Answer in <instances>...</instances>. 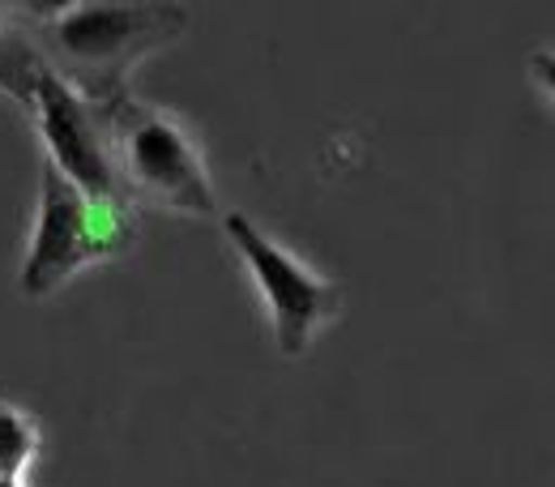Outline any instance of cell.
Segmentation results:
<instances>
[{"label":"cell","instance_id":"obj_1","mask_svg":"<svg viewBox=\"0 0 555 487\" xmlns=\"http://www.w3.org/2000/svg\"><path fill=\"white\" fill-rule=\"evenodd\" d=\"M26 13H35L22 26L43 65L90 103L125 94L133 65L189 30V9L145 0H69L56 9L35 4Z\"/></svg>","mask_w":555,"mask_h":487},{"label":"cell","instance_id":"obj_2","mask_svg":"<svg viewBox=\"0 0 555 487\" xmlns=\"http://www.w3.org/2000/svg\"><path fill=\"white\" fill-rule=\"evenodd\" d=\"M99 112L112 145L116 180L133 206L145 202V206L176 209L193 218L218 214L206 154L180 116L145 99H133L129 90L99 103Z\"/></svg>","mask_w":555,"mask_h":487},{"label":"cell","instance_id":"obj_3","mask_svg":"<svg viewBox=\"0 0 555 487\" xmlns=\"http://www.w3.org/2000/svg\"><path fill=\"white\" fill-rule=\"evenodd\" d=\"M133 240H138V206L129 197L86 193L43 163L39 209H35L17 286L26 299H43L77 279L81 270L125 257Z\"/></svg>","mask_w":555,"mask_h":487},{"label":"cell","instance_id":"obj_4","mask_svg":"<svg viewBox=\"0 0 555 487\" xmlns=\"http://www.w3.org/2000/svg\"><path fill=\"white\" fill-rule=\"evenodd\" d=\"M222 231L235 244L240 261L248 266V274H253L261 299H266L278 355L299 359L312 347V338L343 312V286L325 279V274H317L308 261H299L291 248H282L270 231H261L240 209L222 214Z\"/></svg>","mask_w":555,"mask_h":487},{"label":"cell","instance_id":"obj_5","mask_svg":"<svg viewBox=\"0 0 555 487\" xmlns=\"http://www.w3.org/2000/svg\"><path fill=\"white\" fill-rule=\"evenodd\" d=\"M26 112L35 120V133L43 141V150H48V167H56L65 180H73L86 193L125 197V189L116 180V163H112V145H107L99 103L81 99L73 86H65L48 69L39 77Z\"/></svg>","mask_w":555,"mask_h":487},{"label":"cell","instance_id":"obj_6","mask_svg":"<svg viewBox=\"0 0 555 487\" xmlns=\"http://www.w3.org/2000/svg\"><path fill=\"white\" fill-rule=\"evenodd\" d=\"M43 73H48V65H43L39 48L30 43L26 26L0 13V94H9L13 103L30 107L35 86H39Z\"/></svg>","mask_w":555,"mask_h":487},{"label":"cell","instance_id":"obj_7","mask_svg":"<svg viewBox=\"0 0 555 487\" xmlns=\"http://www.w3.org/2000/svg\"><path fill=\"white\" fill-rule=\"evenodd\" d=\"M43 449V427L26 407L0 398V475L22 479Z\"/></svg>","mask_w":555,"mask_h":487},{"label":"cell","instance_id":"obj_8","mask_svg":"<svg viewBox=\"0 0 555 487\" xmlns=\"http://www.w3.org/2000/svg\"><path fill=\"white\" fill-rule=\"evenodd\" d=\"M530 77H534V86L555 103V48H539L530 56Z\"/></svg>","mask_w":555,"mask_h":487},{"label":"cell","instance_id":"obj_9","mask_svg":"<svg viewBox=\"0 0 555 487\" xmlns=\"http://www.w3.org/2000/svg\"><path fill=\"white\" fill-rule=\"evenodd\" d=\"M0 487H26V479H9V475H0Z\"/></svg>","mask_w":555,"mask_h":487}]
</instances>
